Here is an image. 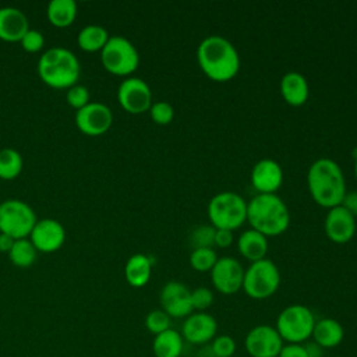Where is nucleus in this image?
Segmentation results:
<instances>
[{
  "instance_id": "nucleus-1",
  "label": "nucleus",
  "mask_w": 357,
  "mask_h": 357,
  "mask_svg": "<svg viewBox=\"0 0 357 357\" xmlns=\"http://www.w3.org/2000/svg\"><path fill=\"white\" fill-rule=\"evenodd\" d=\"M197 61L202 73L216 82H227L240 70L236 46L222 35H208L197 47Z\"/></svg>"
},
{
  "instance_id": "nucleus-2",
  "label": "nucleus",
  "mask_w": 357,
  "mask_h": 357,
  "mask_svg": "<svg viewBox=\"0 0 357 357\" xmlns=\"http://www.w3.org/2000/svg\"><path fill=\"white\" fill-rule=\"evenodd\" d=\"M307 185L312 199L328 209L340 205L347 192L343 170L329 158L312 162L307 172Z\"/></svg>"
},
{
  "instance_id": "nucleus-3",
  "label": "nucleus",
  "mask_w": 357,
  "mask_h": 357,
  "mask_svg": "<svg viewBox=\"0 0 357 357\" xmlns=\"http://www.w3.org/2000/svg\"><path fill=\"white\" fill-rule=\"evenodd\" d=\"M247 220L266 237L279 236L290 225V212L278 194H257L247 202Z\"/></svg>"
},
{
  "instance_id": "nucleus-4",
  "label": "nucleus",
  "mask_w": 357,
  "mask_h": 357,
  "mask_svg": "<svg viewBox=\"0 0 357 357\" xmlns=\"http://www.w3.org/2000/svg\"><path fill=\"white\" fill-rule=\"evenodd\" d=\"M81 67L77 56L66 47H50L39 57L38 74L52 88H70L77 84Z\"/></svg>"
},
{
  "instance_id": "nucleus-5",
  "label": "nucleus",
  "mask_w": 357,
  "mask_h": 357,
  "mask_svg": "<svg viewBox=\"0 0 357 357\" xmlns=\"http://www.w3.org/2000/svg\"><path fill=\"white\" fill-rule=\"evenodd\" d=\"M208 218L215 229L233 231L247 220V201L234 191H220L208 204Z\"/></svg>"
},
{
  "instance_id": "nucleus-6",
  "label": "nucleus",
  "mask_w": 357,
  "mask_h": 357,
  "mask_svg": "<svg viewBox=\"0 0 357 357\" xmlns=\"http://www.w3.org/2000/svg\"><path fill=\"white\" fill-rule=\"evenodd\" d=\"M315 317L303 304L284 307L276 318V331L284 343H304L312 335Z\"/></svg>"
},
{
  "instance_id": "nucleus-7",
  "label": "nucleus",
  "mask_w": 357,
  "mask_h": 357,
  "mask_svg": "<svg viewBox=\"0 0 357 357\" xmlns=\"http://www.w3.org/2000/svg\"><path fill=\"white\" fill-rule=\"evenodd\" d=\"M280 286V271L278 265L268 259H259L251 262L244 269L243 290L254 300H264L276 293Z\"/></svg>"
},
{
  "instance_id": "nucleus-8",
  "label": "nucleus",
  "mask_w": 357,
  "mask_h": 357,
  "mask_svg": "<svg viewBox=\"0 0 357 357\" xmlns=\"http://www.w3.org/2000/svg\"><path fill=\"white\" fill-rule=\"evenodd\" d=\"M103 67L114 75H130L139 64V53L134 43L124 36H110L100 50Z\"/></svg>"
},
{
  "instance_id": "nucleus-9",
  "label": "nucleus",
  "mask_w": 357,
  "mask_h": 357,
  "mask_svg": "<svg viewBox=\"0 0 357 357\" xmlns=\"http://www.w3.org/2000/svg\"><path fill=\"white\" fill-rule=\"evenodd\" d=\"M38 219L26 202L21 199H6L0 204V233L14 240L29 237Z\"/></svg>"
},
{
  "instance_id": "nucleus-10",
  "label": "nucleus",
  "mask_w": 357,
  "mask_h": 357,
  "mask_svg": "<svg viewBox=\"0 0 357 357\" xmlns=\"http://www.w3.org/2000/svg\"><path fill=\"white\" fill-rule=\"evenodd\" d=\"M117 100L126 112L141 114L149 110L152 105V91L142 78L128 77L119 85Z\"/></svg>"
},
{
  "instance_id": "nucleus-11",
  "label": "nucleus",
  "mask_w": 357,
  "mask_h": 357,
  "mask_svg": "<svg viewBox=\"0 0 357 357\" xmlns=\"http://www.w3.org/2000/svg\"><path fill=\"white\" fill-rule=\"evenodd\" d=\"M284 342L272 325H257L248 331L244 347L251 357H278Z\"/></svg>"
},
{
  "instance_id": "nucleus-12",
  "label": "nucleus",
  "mask_w": 357,
  "mask_h": 357,
  "mask_svg": "<svg viewBox=\"0 0 357 357\" xmlns=\"http://www.w3.org/2000/svg\"><path fill=\"white\" fill-rule=\"evenodd\" d=\"M244 268L234 257H220L211 269V280L213 287L226 296L237 293L243 289Z\"/></svg>"
},
{
  "instance_id": "nucleus-13",
  "label": "nucleus",
  "mask_w": 357,
  "mask_h": 357,
  "mask_svg": "<svg viewBox=\"0 0 357 357\" xmlns=\"http://www.w3.org/2000/svg\"><path fill=\"white\" fill-rule=\"evenodd\" d=\"M113 123L110 107L102 102H89L75 113L77 127L86 135L98 137L105 134Z\"/></svg>"
},
{
  "instance_id": "nucleus-14",
  "label": "nucleus",
  "mask_w": 357,
  "mask_h": 357,
  "mask_svg": "<svg viewBox=\"0 0 357 357\" xmlns=\"http://www.w3.org/2000/svg\"><path fill=\"white\" fill-rule=\"evenodd\" d=\"M162 310L170 318H185L194 310L191 304V290L181 282H167L159 294Z\"/></svg>"
},
{
  "instance_id": "nucleus-15",
  "label": "nucleus",
  "mask_w": 357,
  "mask_h": 357,
  "mask_svg": "<svg viewBox=\"0 0 357 357\" xmlns=\"http://www.w3.org/2000/svg\"><path fill=\"white\" fill-rule=\"evenodd\" d=\"M181 336L191 344H205L212 342L218 333V322L206 311L191 312L185 317L181 326Z\"/></svg>"
},
{
  "instance_id": "nucleus-16",
  "label": "nucleus",
  "mask_w": 357,
  "mask_h": 357,
  "mask_svg": "<svg viewBox=\"0 0 357 357\" xmlns=\"http://www.w3.org/2000/svg\"><path fill=\"white\" fill-rule=\"evenodd\" d=\"M29 240L38 251L54 252L64 244L66 230L56 219H40L33 226Z\"/></svg>"
},
{
  "instance_id": "nucleus-17",
  "label": "nucleus",
  "mask_w": 357,
  "mask_h": 357,
  "mask_svg": "<svg viewBox=\"0 0 357 357\" xmlns=\"http://www.w3.org/2000/svg\"><path fill=\"white\" fill-rule=\"evenodd\" d=\"M324 229L326 237L337 244L347 243L356 233V218L342 205L328 209Z\"/></svg>"
},
{
  "instance_id": "nucleus-18",
  "label": "nucleus",
  "mask_w": 357,
  "mask_h": 357,
  "mask_svg": "<svg viewBox=\"0 0 357 357\" xmlns=\"http://www.w3.org/2000/svg\"><path fill=\"white\" fill-rule=\"evenodd\" d=\"M250 180L258 194H276L283 183V169L276 160L265 158L254 165Z\"/></svg>"
},
{
  "instance_id": "nucleus-19",
  "label": "nucleus",
  "mask_w": 357,
  "mask_h": 357,
  "mask_svg": "<svg viewBox=\"0 0 357 357\" xmlns=\"http://www.w3.org/2000/svg\"><path fill=\"white\" fill-rule=\"evenodd\" d=\"M29 29L28 18L17 7H0V39L20 42Z\"/></svg>"
},
{
  "instance_id": "nucleus-20",
  "label": "nucleus",
  "mask_w": 357,
  "mask_h": 357,
  "mask_svg": "<svg viewBox=\"0 0 357 357\" xmlns=\"http://www.w3.org/2000/svg\"><path fill=\"white\" fill-rule=\"evenodd\" d=\"M280 95L291 106H303L310 96L307 78L298 71H289L280 78Z\"/></svg>"
},
{
  "instance_id": "nucleus-21",
  "label": "nucleus",
  "mask_w": 357,
  "mask_h": 357,
  "mask_svg": "<svg viewBox=\"0 0 357 357\" xmlns=\"http://www.w3.org/2000/svg\"><path fill=\"white\" fill-rule=\"evenodd\" d=\"M311 337L321 349H333L343 342L344 329L335 318H321L315 321Z\"/></svg>"
},
{
  "instance_id": "nucleus-22",
  "label": "nucleus",
  "mask_w": 357,
  "mask_h": 357,
  "mask_svg": "<svg viewBox=\"0 0 357 357\" xmlns=\"http://www.w3.org/2000/svg\"><path fill=\"white\" fill-rule=\"evenodd\" d=\"M237 250L250 262L264 259L268 252V237L254 229L244 230L237 238Z\"/></svg>"
},
{
  "instance_id": "nucleus-23",
  "label": "nucleus",
  "mask_w": 357,
  "mask_h": 357,
  "mask_svg": "<svg viewBox=\"0 0 357 357\" xmlns=\"http://www.w3.org/2000/svg\"><path fill=\"white\" fill-rule=\"evenodd\" d=\"M152 275V259L145 254L131 255L124 266V276L130 286L144 287Z\"/></svg>"
},
{
  "instance_id": "nucleus-24",
  "label": "nucleus",
  "mask_w": 357,
  "mask_h": 357,
  "mask_svg": "<svg viewBox=\"0 0 357 357\" xmlns=\"http://www.w3.org/2000/svg\"><path fill=\"white\" fill-rule=\"evenodd\" d=\"M184 349V339L176 329H167L153 337L152 351L155 357H180Z\"/></svg>"
},
{
  "instance_id": "nucleus-25",
  "label": "nucleus",
  "mask_w": 357,
  "mask_h": 357,
  "mask_svg": "<svg viewBox=\"0 0 357 357\" xmlns=\"http://www.w3.org/2000/svg\"><path fill=\"white\" fill-rule=\"evenodd\" d=\"M46 13L52 25L64 28L74 22L77 17V3L74 0H50Z\"/></svg>"
},
{
  "instance_id": "nucleus-26",
  "label": "nucleus",
  "mask_w": 357,
  "mask_h": 357,
  "mask_svg": "<svg viewBox=\"0 0 357 357\" xmlns=\"http://www.w3.org/2000/svg\"><path fill=\"white\" fill-rule=\"evenodd\" d=\"M109 38L110 36H109V32L106 31V28H103L102 25H98V24H89V25H85L79 31V33L77 36V42L82 50L96 52V50L103 49V46L106 45Z\"/></svg>"
},
{
  "instance_id": "nucleus-27",
  "label": "nucleus",
  "mask_w": 357,
  "mask_h": 357,
  "mask_svg": "<svg viewBox=\"0 0 357 357\" xmlns=\"http://www.w3.org/2000/svg\"><path fill=\"white\" fill-rule=\"evenodd\" d=\"M38 250L33 247L29 238H18L14 240L11 250L8 251L10 261L20 268L31 266L36 259Z\"/></svg>"
},
{
  "instance_id": "nucleus-28",
  "label": "nucleus",
  "mask_w": 357,
  "mask_h": 357,
  "mask_svg": "<svg viewBox=\"0 0 357 357\" xmlns=\"http://www.w3.org/2000/svg\"><path fill=\"white\" fill-rule=\"evenodd\" d=\"M24 166L22 156L13 148L0 149V178L13 180L15 178Z\"/></svg>"
},
{
  "instance_id": "nucleus-29",
  "label": "nucleus",
  "mask_w": 357,
  "mask_h": 357,
  "mask_svg": "<svg viewBox=\"0 0 357 357\" xmlns=\"http://www.w3.org/2000/svg\"><path fill=\"white\" fill-rule=\"evenodd\" d=\"M216 229L212 225H199L188 236L190 245L194 248H213Z\"/></svg>"
},
{
  "instance_id": "nucleus-30",
  "label": "nucleus",
  "mask_w": 357,
  "mask_h": 357,
  "mask_svg": "<svg viewBox=\"0 0 357 357\" xmlns=\"http://www.w3.org/2000/svg\"><path fill=\"white\" fill-rule=\"evenodd\" d=\"M218 261L213 248H194L190 254V265L198 272H211Z\"/></svg>"
},
{
  "instance_id": "nucleus-31",
  "label": "nucleus",
  "mask_w": 357,
  "mask_h": 357,
  "mask_svg": "<svg viewBox=\"0 0 357 357\" xmlns=\"http://www.w3.org/2000/svg\"><path fill=\"white\" fill-rule=\"evenodd\" d=\"M170 324H172V318L162 308L160 310H152L145 317V326L155 336L167 331V329H170Z\"/></svg>"
},
{
  "instance_id": "nucleus-32",
  "label": "nucleus",
  "mask_w": 357,
  "mask_h": 357,
  "mask_svg": "<svg viewBox=\"0 0 357 357\" xmlns=\"http://www.w3.org/2000/svg\"><path fill=\"white\" fill-rule=\"evenodd\" d=\"M236 340L229 335H216L211 342L213 357H231L236 353Z\"/></svg>"
},
{
  "instance_id": "nucleus-33",
  "label": "nucleus",
  "mask_w": 357,
  "mask_h": 357,
  "mask_svg": "<svg viewBox=\"0 0 357 357\" xmlns=\"http://www.w3.org/2000/svg\"><path fill=\"white\" fill-rule=\"evenodd\" d=\"M149 114H151V119L156 123V124H160V126H166L169 124L173 117H174V107L169 103V102H165V100H159V102H155L151 105L149 107Z\"/></svg>"
},
{
  "instance_id": "nucleus-34",
  "label": "nucleus",
  "mask_w": 357,
  "mask_h": 357,
  "mask_svg": "<svg viewBox=\"0 0 357 357\" xmlns=\"http://www.w3.org/2000/svg\"><path fill=\"white\" fill-rule=\"evenodd\" d=\"M213 291L208 287H197L194 290H191V304H192V310L202 312L206 311L212 304H213Z\"/></svg>"
},
{
  "instance_id": "nucleus-35",
  "label": "nucleus",
  "mask_w": 357,
  "mask_h": 357,
  "mask_svg": "<svg viewBox=\"0 0 357 357\" xmlns=\"http://www.w3.org/2000/svg\"><path fill=\"white\" fill-rule=\"evenodd\" d=\"M67 102L70 103V106L75 107L77 110H79L81 107H84L85 105H88L89 100V91L85 85L81 84H75L73 86H70L67 89Z\"/></svg>"
},
{
  "instance_id": "nucleus-36",
  "label": "nucleus",
  "mask_w": 357,
  "mask_h": 357,
  "mask_svg": "<svg viewBox=\"0 0 357 357\" xmlns=\"http://www.w3.org/2000/svg\"><path fill=\"white\" fill-rule=\"evenodd\" d=\"M20 42H21V46H22L24 50H26L29 53H35V52H39L43 47L45 36L40 31L29 28Z\"/></svg>"
},
{
  "instance_id": "nucleus-37",
  "label": "nucleus",
  "mask_w": 357,
  "mask_h": 357,
  "mask_svg": "<svg viewBox=\"0 0 357 357\" xmlns=\"http://www.w3.org/2000/svg\"><path fill=\"white\" fill-rule=\"evenodd\" d=\"M278 357H310V354L303 343H284Z\"/></svg>"
},
{
  "instance_id": "nucleus-38",
  "label": "nucleus",
  "mask_w": 357,
  "mask_h": 357,
  "mask_svg": "<svg viewBox=\"0 0 357 357\" xmlns=\"http://www.w3.org/2000/svg\"><path fill=\"white\" fill-rule=\"evenodd\" d=\"M233 243V231L225 229H216L215 233V245L220 248H226Z\"/></svg>"
},
{
  "instance_id": "nucleus-39",
  "label": "nucleus",
  "mask_w": 357,
  "mask_h": 357,
  "mask_svg": "<svg viewBox=\"0 0 357 357\" xmlns=\"http://www.w3.org/2000/svg\"><path fill=\"white\" fill-rule=\"evenodd\" d=\"M340 205L347 209L354 218H357V191L346 192Z\"/></svg>"
},
{
  "instance_id": "nucleus-40",
  "label": "nucleus",
  "mask_w": 357,
  "mask_h": 357,
  "mask_svg": "<svg viewBox=\"0 0 357 357\" xmlns=\"http://www.w3.org/2000/svg\"><path fill=\"white\" fill-rule=\"evenodd\" d=\"M14 244V238L10 237L8 234H4V233H0V251L1 252H8L11 250Z\"/></svg>"
},
{
  "instance_id": "nucleus-41",
  "label": "nucleus",
  "mask_w": 357,
  "mask_h": 357,
  "mask_svg": "<svg viewBox=\"0 0 357 357\" xmlns=\"http://www.w3.org/2000/svg\"><path fill=\"white\" fill-rule=\"evenodd\" d=\"M354 174H356V180H357V149H356V163H354Z\"/></svg>"
}]
</instances>
